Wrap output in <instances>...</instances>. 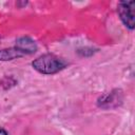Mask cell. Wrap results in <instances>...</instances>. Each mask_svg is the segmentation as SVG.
Returning <instances> with one entry per match:
<instances>
[{"mask_svg": "<svg viewBox=\"0 0 135 135\" xmlns=\"http://www.w3.org/2000/svg\"><path fill=\"white\" fill-rule=\"evenodd\" d=\"M68 62L62 58L54 54H43L33 60L32 66L38 73L43 75H53L63 69H65Z\"/></svg>", "mask_w": 135, "mask_h": 135, "instance_id": "1", "label": "cell"}, {"mask_svg": "<svg viewBox=\"0 0 135 135\" xmlns=\"http://www.w3.org/2000/svg\"><path fill=\"white\" fill-rule=\"evenodd\" d=\"M135 1H120L117 4V13L127 28L133 31L135 27Z\"/></svg>", "mask_w": 135, "mask_h": 135, "instance_id": "2", "label": "cell"}, {"mask_svg": "<svg viewBox=\"0 0 135 135\" xmlns=\"http://www.w3.org/2000/svg\"><path fill=\"white\" fill-rule=\"evenodd\" d=\"M122 100H123V95H122V92L120 90H113L109 93H105L104 95H102L98 101H97V104L98 107L100 108H103V109H110V108H115L119 104L122 103Z\"/></svg>", "mask_w": 135, "mask_h": 135, "instance_id": "3", "label": "cell"}, {"mask_svg": "<svg viewBox=\"0 0 135 135\" xmlns=\"http://www.w3.org/2000/svg\"><path fill=\"white\" fill-rule=\"evenodd\" d=\"M15 47H17L24 56L25 55H32L34 54L38 46L36 44V42L28 36H23V37H20L16 40V44H15Z\"/></svg>", "mask_w": 135, "mask_h": 135, "instance_id": "4", "label": "cell"}, {"mask_svg": "<svg viewBox=\"0 0 135 135\" xmlns=\"http://www.w3.org/2000/svg\"><path fill=\"white\" fill-rule=\"evenodd\" d=\"M23 56L24 55L15 46L0 50V61H9V60H14V59H17Z\"/></svg>", "mask_w": 135, "mask_h": 135, "instance_id": "5", "label": "cell"}, {"mask_svg": "<svg viewBox=\"0 0 135 135\" xmlns=\"http://www.w3.org/2000/svg\"><path fill=\"white\" fill-rule=\"evenodd\" d=\"M0 135H8V133L6 132V130H4V129L0 128Z\"/></svg>", "mask_w": 135, "mask_h": 135, "instance_id": "6", "label": "cell"}]
</instances>
